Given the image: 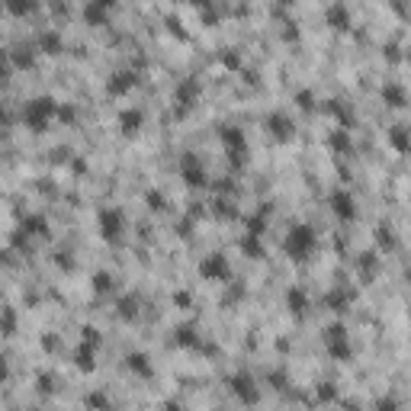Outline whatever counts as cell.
I'll return each mask as SVG.
<instances>
[{"instance_id": "obj_1", "label": "cell", "mask_w": 411, "mask_h": 411, "mask_svg": "<svg viewBox=\"0 0 411 411\" xmlns=\"http://www.w3.org/2000/svg\"><path fill=\"white\" fill-rule=\"evenodd\" d=\"M312 248H315V232L308 225H296L283 238V251L290 254L292 261H305L308 254H312Z\"/></svg>"}, {"instance_id": "obj_2", "label": "cell", "mask_w": 411, "mask_h": 411, "mask_svg": "<svg viewBox=\"0 0 411 411\" xmlns=\"http://www.w3.org/2000/svg\"><path fill=\"white\" fill-rule=\"evenodd\" d=\"M55 112H58V103L52 100V97H39V100L26 103V110H23V119H26L29 129L42 132L48 122H52V116H55Z\"/></svg>"}, {"instance_id": "obj_3", "label": "cell", "mask_w": 411, "mask_h": 411, "mask_svg": "<svg viewBox=\"0 0 411 411\" xmlns=\"http://www.w3.org/2000/svg\"><path fill=\"white\" fill-rule=\"evenodd\" d=\"M122 228H126V215H122V209H116V206L100 209V234L106 238V241H116V238L122 234Z\"/></svg>"}, {"instance_id": "obj_4", "label": "cell", "mask_w": 411, "mask_h": 411, "mask_svg": "<svg viewBox=\"0 0 411 411\" xmlns=\"http://www.w3.org/2000/svg\"><path fill=\"white\" fill-rule=\"evenodd\" d=\"M331 212H334L341 222H354V219H357L354 193H347V190H334V193H331Z\"/></svg>"}, {"instance_id": "obj_5", "label": "cell", "mask_w": 411, "mask_h": 411, "mask_svg": "<svg viewBox=\"0 0 411 411\" xmlns=\"http://www.w3.org/2000/svg\"><path fill=\"white\" fill-rule=\"evenodd\" d=\"M222 145L228 151V158H234V164H241L248 154V141H244L241 129H222Z\"/></svg>"}, {"instance_id": "obj_6", "label": "cell", "mask_w": 411, "mask_h": 411, "mask_svg": "<svg viewBox=\"0 0 411 411\" xmlns=\"http://www.w3.org/2000/svg\"><path fill=\"white\" fill-rule=\"evenodd\" d=\"M199 270H203L206 280L222 283V280H228V277H232V263L225 261L222 254H212V257H206V261H203V267H199Z\"/></svg>"}, {"instance_id": "obj_7", "label": "cell", "mask_w": 411, "mask_h": 411, "mask_svg": "<svg viewBox=\"0 0 411 411\" xmlns=\"http://www.w3.org/2000/svg\"><path fill=\"white\" fill-rule=\"evenodd\" d=\"M228 385H232V392L241 399L244 405H254L257 402V385H254V379L248 373H234L232 379H228Z\"/></svg>"}, {"instance_id": "obj_8", "label": "cell", "mask_w": 411, "mask_h": 411, "mask_svg": "<svg viewBox=\"0 0 411 411\" xmlns=\"http://www.w3.org/2000/svg\"><path fill=\"white\" fill-rule=\"evenodd\" d=\"M325 341H328V354L334 357V360H347L350 357V341H347V331L341 325L331 328Z\"/></svg>"}, {"instance_id": "obj_9", "label": "cell", "mask_w": 411, "mask_h": 411, "mask_svg": "<svg viewBox=\"0 0 411 411\" xmlns=\"http://www.w3.org/2000/svg\"><path fill=\"white\" fill-rule=\"evenodd\" d=\"M267 129H270L273 139H280V141H290L292 139V119L286 116V112H270L267 116Z\"/></svg>"}, {"instance_id": "obj_10", "label": "cell", "mask_w": 411, "mask_h": 411, "mask_svg": "<svg viewBox=\"0 0 411 411\" xmlns=\"http://www.w3.org/2000/svg\"><path fill=\"white\" fill-rule=\"evenodd\" d=\"M110 7H112V0H90L84 7V19L90 26H103V19L110 17Z\"/></svg>"}, {"instance_id": "obj_11", "label": "cell", "mask_w": 411, "mask_h": 411, "mask_svg": "<svg viewBox=\"0 0 411 411\" xmlns=\"http://www.w3.org/2000/svg\"><path fill=\"white\" fill-rule=\"evenodd\" d=\"M132 87H135V74H132V71H119V74H112L110 81H106V94L122 97V94H129Z\"/></svg>"}, {"instance_id": "obj_12", "label": "cell", "mask_w": 411, "mask_h": 411, "mask_svg": "<svg viewBox=\"0 0 411 411\" xmlns=\"http://www.w3.org/2000/svg\"><path fill=\"white\" fill-rule=\"evenodd\" d=\"M199 97V81L197 77H190V81H183V84L177 87V106L180 110H190L193 103H197Z\"/></svg>"}, {"instance_id": "obj_13", "label": "cell", "mask_w": 411, "mask_h": 411, "mask_svg": "<svg viewBox=\"0 0 411 411\" xmlns=\"http://www.w3.org/2000/svg\"><path fill=\"white\" fill-rule=\"evenodd\" d=\"M286 305H290L292 315H302L308 308V292L302 290V286H290V290H286Z\"/></svg>"}, {"instance_id": "obj_14", "label": "cell", "mask_w": 411, "mask_h": 411, "mask_svg": "<svg viewBox=\"0 0 411 411\" xmlns=\"http://www.w3.org/2000/svg\"><path fill=\"white\" fill-rule=\"evenodd\" d=\"M183 180H187L190 187H206V170L199 168V161H193V158L183 161Z\"/></svg>"}, {"instance_id": "obj_15", "label": "cell", "mask_w": 411, "mask_h": 411, "mask_svg": "<svg viewBox=\"0 0 411 411\" xmlns=\"http://www.w3.org/2000/svg\"><path fill=\"white\" fill-rule=\"evenodd\" d=\"M126 363H129V370L135 376H141V379H151V376H154V366L148 363V357H145V354H129Z\"/></svg>"}, {"instance_id": "obj_16", "label": "cell", "mask_w": 411, "mask_h": 411, "mask_svg": "<svg viewBox=\"0 0 411 411\" xmlns=\"http://www.w3.org/2000/svg\"><path fill=\"white\" fill-rule=\"evenodd\" d=\"M241 251L248 254V257H261L263 254V244H261V234H254V232H248L241 238Z\"/></svg>"}, {"instance_id": "obj_17", "label": "cell", "mask_w": 411, "mask_h": 411, "mask_svg": "<svg viewBox=\"0 0 411 411\" xmlns=\"http://www.w3.org/2000/svg\"><path fill=\"white\" fill-rule=\"evenodd\" d=\"M94 350H97V344H90V341H84V347L77 350V366H81L84 373L94 370Z\"/></svg>"}, {"instance_id": "obj_18", "label": "cell", "mask_w": 411, "mask_h": 411, "mask_svg": "<svg viewBox=\"0 0 411 411\" xmlns=\"http://www.w3.org/2000/svg\"><path fill=\"white\" fill-rule=\"evenodd\" d=\"M389 141H392V148L399 151V154H405V151H408V129H405V126H395V129L389 132Z\"/></svg>"}, {"instance_id": "obj_19", "label": "cell", "mask_w": 411, "mask_h": 411, "mask_svg": "<svg viewBox=\"0 0 411 411\" xmlns=\"http://www.w3.org/2000/svg\"><path fill=\"white\" fill-rule=\"evenodd\" d=\"M328 19H331L337 29H347V26H350V17H347V7H344V3H334V7H331V13H328Z\"/></svg>"}, {"instance_id": "obj_20", "label": "cell", "mask_w": 411, "mask_h": 411, "mask_svg": "<svg viewBox=\"0 0 411 411\" xmlns=\"http://www.w3.org/2000/svg\"><path fill=\"white\" fill-rule=\"evenodd\" d=\"M3 7H7L13 17H26L29 10L36 7V0H3Z\"/></svg>"}, {"instance_id": "obj_21", "label": "cell", "mask_w": 411, "mask_h": 411, "mask_svg": "<svg viewBox=\"0 0 411 411\" xmlns=\"http://www.w3.org/2000/svg\"><path fill=\"white\" fill-rule=\"evenodd\" d=\"M177 344L180 347H199V337H197V331L190 325H183V328H177Z\"/></svg>"}, {"instance_id": "obj_22", "label": "cell", "mask_w": 411, "mask_h": 411, "mask_svg": "<svg viewBox=\"0 0 411 411\" xmlns=\"http://www.w3.org/2000/svg\"><path fill=\"white\" fill-rule=\"evenodd\" d=\"M383 97L392 103V106H405V87H399V84H385Z\"/></svg>"}, {"instance_id": "obj_23", "label": "cell", "mask_w": 411, "mask_h": 411, "mask_svg": "<svg viewBox=\"0 0 411 411\" xmlns=\"http://www.w3.org/2000/svg\"><path fill=\"white\" fill-rule=\"evenodd\" d=\"M139 126H141V110L122 112V129L126 132H139Z\"/></svg>"}, {"instance_id": "obj_24", "label": "cell", "mask_w": 411, "mask_h": 411, "mask_svg": "<svg viewBox=\"0 0 411 411\" xmlns=\"http://www.w3.org/2000/svg\"><path fill=\"white\" fill-rule=\"evenodd\" d=\"M350 296H354V292L337 290V292H331V296H328V305H331V308H337V312H341V308H344L347 302H350Z\"/></svg>"}, {"instance_id": "obj_25", "label": "cell", "mask_w": 411, "mask_h": 411, "mask_svg": "<svg viewBox=\"0 0 411 411\" xmlns=\"http://www.w3.org/2000/svg\"><path fill=\"white\" fill-rule=\"evenodd\" d=\"M0 325H3V331H13V328H17V318H13V312H10V308H3V312H0Z\"/></svg>"}, {"instance_id": "obj_26", "label": "cell", "mask_w": 411, "mask_h": 411, "mask_svg": "<svg viewBox=\"0 0 411 411\" xmlns=\"http://www.w3.org/2000/svg\"><path fill=\"white\" fill-rule=\"evenodd\" d=\"M347 145H350V141H347V135H344V132H341V129H337L334 135H331V148H341V151H344Z\"/></svg>"}, {"instance_id": "obj_27", "label": "cell", "mask_w": 411, "mask_h": 411, "mask_svg": "<svg viewBox=\"0 0 411 411\" xmlns=\"http://www.w3.org/2000/svg\"><path fill=\"white\" fill-rule=\"evenodd\" d=\"M0 379H7V363L0 360Z\"/></svg>"}]
</instances>
